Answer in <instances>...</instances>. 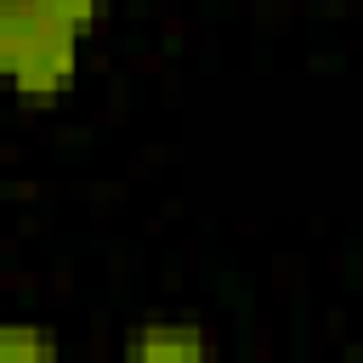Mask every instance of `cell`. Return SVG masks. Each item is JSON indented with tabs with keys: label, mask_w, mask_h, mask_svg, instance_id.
Returning a JSON list of instances; mask_svg holds the SVG:
<instances>
[{
	"label": "cell",
	"mask_w": 363,
	"mask_h": 363,
	"mask_svg": "<svg viewBox=\"0 0 363 363\" xmlns=\"http://www.w3.org/2000/svg\"><path fill=\"white\" fill-rule=\"evenodd\" d=\"M74 62H79V34H74V28L45 23V34L17 57V68H11L6 79L17 85V96H23V102H51V96L74 79Z\"/></svg>",
	"instance_id": "cell-1"
},
{
	"label": "cell",
	"mask_w": 363,
	"mask_h": 363,
	"mask_svg": "<svg viewBox=\"0 0 363 363\" xmlns=\"http://www.w3.org/2000/svg\"><path fill=\"white\" fill-rule=\"evenodd\" d=\"M57 340L45 329H28V323H0V363H40L51 357Z\"/></svg>",
	"instance_id": "cell-4"
},
{
	"label": "cell",
	"mask_w": 363,
	"mask_h": 363,
	"mask_svg": "<svg viewBox=\"0 0 363 363\" xmlns=\"http://www.w3.org/2000/svg\"><path fill=\"white\" fill-rule=\"evenodd\" d=\"M34 6H40V17H45V23L74 28V34H85V28L102 17V0H34Z\"/></svg>",
	"instance_id": "cell-5"
},
{
	"label": "cell",
	"mask_w": 363,
	"mask_h": 363,
	"mask_svg": "<svg viewBox=\"0 0 363 363\" xmlns=\"http://www.w3.org/2000/svg\"><path fill=\"white\" fill-rule=\"evenodd\" d=\"M45 34V17L34 0H0V79L17 68V57Z\"/></svg>",
	"instance_id": "cell-3"
},
{
	"label": "cell",
	"mask_w": 363,
	"mask_h": 363,
	"mask_svg": "<svg viewBox=\"0 0 363 363\" xmlns=\"http://www.w3.org/2000/svg\"><path fill=\"white\" fill-rule=\"evenodd\" d=\"M125 352L142 357V363H204L210 357V340L193 323H147V329L130 335Z\"/></svg>",
	"instance_id": "cell-2"
}]
</instances>
